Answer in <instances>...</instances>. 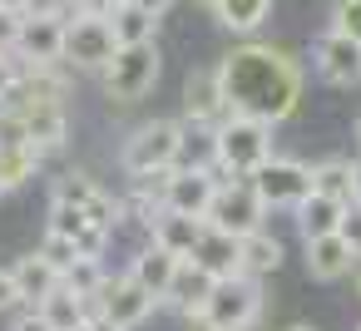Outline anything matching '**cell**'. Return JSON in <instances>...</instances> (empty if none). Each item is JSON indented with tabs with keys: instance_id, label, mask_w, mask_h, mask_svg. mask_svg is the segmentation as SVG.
Listing matches in <instances>:
<instances>
[{
	"instance_id": "6da1fadb",
	"label": "cell",
	"mask_w": 361,
	"mask_h": 331,
	"mask_svg": "<svg viewBox=\"0 0 361 331\" xmlns=\"http://www.w3.org/2000/svg\"><path fill=\"white\" fill-rule=\"evenodd\" d=\"M218 75H223V94H228L233 114H247V119H262V124H282L302 104V65L282 45L247 40L233 55H223Z\"/></svg>"
},
{
	"instance_id": "7a4b0ae2",
	"label": "cell",
	"mask_w": 361,
	"mask_h": 331,
	"mask_svg": "<svg viewBox=\"0 0 361 331\" xmlns=\"http://www.w3.org/2000/svg\"><path fill=\"white\" fill-rule=\"evenodd\" d=\"M213 134H218V173L223 178H252L272 158V124H262V119L233 114Z\"/></svg>"
},
{
	"instance_id": "3957f363",
	"label": "cell",
	"mask_w": 361,
	"mask_h": 331,
	"mask_svg": "<svg viewBox=\"0 0 361 331\" xmlns=\"http://www.w3.org/2000/svg\"><path fill=\"white\" fill-rule=\"evenodd\" d=\"M178 154H183V119L139 124V129L124 139V173H129V178L169 173V168H178Z\"/></svg>"
},
{
	"instance_id": "277c9868",
	"label": "cell",
	"mask_w": 361,
	"mask_h": 331,
	"mask_svg": "<svg viewBox=\"0 0 361 331\" xmlns=\"http://www.w3.org/2000/svg\"><path fill=\"white\" fill-rule=\"evenodd\" d=\"M134 183H149L159 193L164 213H183V218H203L208 223V208L218 198L223 173L218 168H169V173H149V178H134Z\"/></svg>"
},
{
	"instance_id": "5b68a950",
	"label": "cell",
	"mask_w": 361,
	"mask_h": 331,
	"mask_svg": "<svg viewBox=\"0 0 361 331\" xmlns=\"http://www.w3.org/2000/svg\"><path fill=\"white\" fill-rule=\"evenodd\" d=\"M262 316V292L252 277H228L218 282V292L208 296V306L198 316H183L188 331H247Z\"/></svg>"
},
{
	"instance_id": "8992f818",
	"label": "cell",
	"mask_w": 361,
	"mask_h": 331,
	"mask_svg": "<svg viewBox=\"0 0 361 331\" xmlns=\"http://www.w3.org/2000/svg\"><path fill=\"white\" fill-rule=\"evenodd\" d=\"M159 75H164L159 45H119L114 65H109L99 80H104V94H109L114 104H139L144 94H154Z\"/></svg>"
},
{
	"instance_id": "52a82bcc",
	"label": "cell",
	"mask_w": 361,
	"mask_h": 331,
	"mask_svg": "<svg viewBox=\"0 0 361 331\" xmlns=\"http://www.w3.org/2000/svg\"><path fill=\"white\" fill-rule=\"evenodd\" d=\"M114 55H119V40H114L109 15L80 11V15L65 25V65H70V70H94V75H104V70L114 65Z\"/></svg>"
},
{
	"instance_id": "ba28073f",
	"label": "cell",
	"mask_w": 361,
	"mask_h": 331,
	"mask_svg": "<svg viewBox=\"0 0 361 331\" xmlns=\"http://www.w3.org/2000/svg\"><path fill=\"white\" fill-rule=\"evenodd\" d=\"M247 183L257 188L262 208H287V213H297V208L312 198V168H307L302 158H277V154H272Z\"/></svg>"
},
{
	"instance_id": "9c48e42d",
	"label": "cell",
	"mask_w": 361,
	"mask_h": 331,
	"mask_svg": "<svg viewBox=\"0 0 361 331\" xmlns=\"http://www.w3.org/2000/svg\"><path fill=\"white\" fill-rule=\"evenodd\" d=\"M262 218H267V208H262V198H257V188L247 178H223L218 183V198L208 208V227L233 232V237H247V232L262 227Z\"/></svg>"
},
{
	"instance_id": "30bf717a",
	"label": "cell",
	"mask_w": 361,
	"mask_h": 331,
	"mask_svg": "<svg viewBox=\"0 0 361 331\" xmlns=\"http://www.w3.org/2000/svg\"><path fill=\"white\" fill-rule=\"evenodd\" d=\"M154 306H159V296H154L149 287H139L129 272H124V277H109L104 292H99V301H94V311H99L104 321H114L119 331L144 326V321L154 316Z\"/></svg>"
},
{
	"instance_id": "8fae6325",
	"label": "cell",
	"mask_w": 361,
	"mask_h": 331,
	"mask_svg": "<svg viewBox=\"0 0 361 331\" xmlns=\"http://www.w3.org/2000/svg\"><path fill=\"white\" fill-rule=\"evenodd\" d=\"M312 70H317V80H326L331 89H356V85H361V45L346 40V35H336V30H326V35H317V45H312Z\"/></svg>"
},
{
	"instance_id": "7c38bea8",
	"label": "cell",
	"mask_w": 361,
	"mask_h": 331,
	"mask_svg": "<svg viewBox=\"0 0 361 331\" xmlns=\"http://www.w3.org/2000/svg\"><path fill=\"white\" fill-rule=\"evenodd\" d=\"M183 119H188V124H208V129H218L223 119H233L218 65H208V70H193V75H188V85H183Z\"/></svg>"
},
{
	"instance_id": "4fadbf2b",
	"label": "cell",
	"mask_w": 361,
	"mask_h": 331,
	"mask_svg": "<svg viewBox=\"0 0 361 331\" xmlns=\"http://www.w3.org/2000/svg\"><path fill=\"white\" fill-rule=\"evenodd\" d=\"M50 203H70V208H80L94 227H109L114 232V223H119V203L90 178V173H65V178H55V198Z\"/></svg>"
},
{
	"instance_id": "5bb4252c",
	"label": "cell",
	"mask_w": 361,
	"mask_h": 331,
	"mask_svg": "<svg viewBox=\"0 0 361 331\" xmlns=\"http://www.w3.org/2000/svg\"><path fill=\"white\" fill-rule=\"evenodd\" d=\"M16 65H20V70L65 65V20L25 15V30H20V45H16Z\"/></svg>"
},
{
	"instance_id": "9a60e30c",
	"label": "cell",
	"mask_w": 361,
	"mask_h": 331,
	"mask_svg": "<svg viewBox=\"0 0 361 331\" xmlns=\"http://www.w3.org/2000/svg\"><path fill=\"white\" fill-rule=\"evenodd\" d=\"M0 109H16V114L25 119V134H30V144H35L40 154L65 149V134H70L65 104H40V99H30V104H0Z\"/></svg>"
},
{
	"instance_id": "2e32d148",
	"label": "cell",
	"mask_w": 361,
	"mask_h": 331,
	"mask_svg": "<svg viewBox=\"0 0 361 331\" xmlns=\"http://www.w3.org/2000/svg\"><path fill=\"white\" fill-rule=\"evenodd\" d=\"M178 267H183V257H173L169 247L149 242V247H139V252H134L129 277H134L139 287H149V292L164 301V296H169V287H173V277H178Z\"/></svg>"
},
{
	"instance_id": "e0dca14e",
	"label": "cell",
	"mask_w": 361,
	"mask_h": 331,
	"mask_svg": "<svg viewBox=\"0 0 361 331\" xmlns=\"http://www.w3.org/2000/svg\"><path fill=\"white\" fill-rule=\"evenodd\" d=\"M213 292H218V277L183 257V267H178V277H173V287H169V296H164V301H169L173 311H183V316H198V311L208 306V296H213Z\"/></svg>"
},
{
	"instance_id": "ac0fdd59",
	"label": "cell",
	"mask_w": 361,
	"mask_h": 331,
	"mask_svg": "<svg viewBox=\"0 0 361 331\" xmlns=\"http://www.w3.org/2000/svg\"><path fill=\"white\" fill-rule=\"evenodd\" d=\"M356 262H361V257L351 252V242H346L341 232L312 237V242H307V272H312L317 282H336V277H346Z\"/></svg>"
},
{
	"instance_id": "d6986e66",
	"label": "cell",
	"mask_w": 361,
	"mask_h": 331,
	"mask_svg": "<svg viewBox=\"0 0 361 331\" xmlns=\"http://www.w3.org/2000/svg\"><path fill=\"white\" fill-rule=\"evenodd\" d=\"M203 227H208L203 218H183V213H159V218L149 223V242L169 247L173 257H193V247H198Z\"/></svg>"
},
{
	"instance_id": "ffe728a7",
	"label": "cell",
	"mask_w": 361,
	"mask_h": 331,
	"mask_svg": "<svg viewBox=\"0 0 361 331\" xmlns=\"http://www.w3.org/2000/svg\"><path fill=\"white\" fill-rule=\"evenodd\" d=\"M188 262H198V267L213 272L218 282L243 277V272H238V237H233V232H218V227H203V237H198V247H193Z\"/></svg>"
},
{
	"instance_id": "44dd1931",
	"label": "cell",
	"mask_w": 361,
	"mask_h": 331,
	"mask_svg": "<svg viewBox=\"0 0 361 331\" xmlns=\"http://www.w3.org/2000/svg\"><path fill=\"white\" fill-rule=\"evenodd\" d=\"M282 237H272L267 227H257V232H247V237H238V272L243 277H267V272H277L282 267Z\"/></svg>"
},
{
	"instance_id": "7402d4cb",
	"label": "cell",
	"mask_w": 361,
	"mask_h": 331,
	"mask_svg": "<svg viewBox=\"0 0 361 331\" xmlns=\"http://www.w3.org/2000/svg\"><path fill=\"white\" fill-rule=\"evenodd\" d=\"M11 272H16V287H20V301H25V306H40V301H45L50 292H60V282H65V277H60V272H55L40 252L20 257Z\"/></svg>"
},
{
	"instance_id": "603a6c76",
	"label": "cell",
	"mask_w": 361,
	"mask_h": 331,
	"mask_svg": "<svg viewBox=\"0 0 361 331\" xmlns=\"http://www.w3.org/2000/svg\"><path fill=\"white\" fill-rule=\"evenodd\" d=\"M341 218H346V203L312 193V198L297 208V232H302V242H312V237H331V232H341Z\"/></svg>"
},
{
	"instance_id": "cb8c5ba5",
	"label": "cell",
	"mask_w": 361,
	"mask_h": 331,
	"mask_svg": "<svg viewBox=\"0 0 361 331\" xmlns=\"http://www.w3.org/2000/svg\"><path fill=\"white\" fill-rule=\"evenodd\" d=\"M159 20H164V15H154V11H144V6H129V0H119V6L109 11V25H114V40H119V45H154Z\"/></svg>"
},
{
	"instance_id": "d4e9b609",
	"label": "cell",
	"mask_w": 361,
	"mask_h": 331,
	"mask_svg": "<svg viewBox=\"0 0 361 331\" xmlns=\"http://www.w3.org/2000/svg\"><path fill=\"white\" fill-rule=\"evenodd\" d=\"M208 15H213L218 25H228L233 35H252V30H262V20L272 15V0H213Z\"/></svg>"
},
{
	"instance_id": "484cf974",
	"label": "cell",
	"mask_w": 361,
	"mask_h": 331,
	"mask_svg": "<svg viewBox=\"0 0 361 331\" xmlns=\"http://www.w3.org/2000/svg\"><path fill=\"white\" fill-rule=\"evenodd\" d=\"M35 311H40V316H45L55 331H80V326L90 321V311H94V306H90L85 296H75V292L60 282V292H50V296H45Z\"/></svg>"
},
{
	"instance_id": "4316f807",
	"label": "cell",
	"mask_w": 361,
	"mask_h": 331,
	"mask_svg": "<svg viewBox=\"0 0 361 331\" xmlns=\"http://www.w3.org/2000/svg\"><path fill=\"white\" fill-rule=\"evenodd\" d=\"M351 183H356V163H351V158H322V163L312 168V193L336 198V203H346V208H351Z\"/></svg>"
},
{
	"instance_id": "83f0119b",
	"label": "cell",
	"mask_w": 361,
	"mask_h": 331,
	"mask_svg": "<svg viewBox=\"0 0 361 331\" xmlns=\"http://www.w3.org/2000/svg\"><path fill=\"white\" fill-rule=\"evenodd\" d=\"M45 154L35 144H20V149H0V188H20L40 173Z\"/></svg>"
},
{
	"instance_id": "f1b7e54d",
	"label": "cell",
	"mask_w": 361,
	"mask_h": 331,
	"mask_svg": "<svg viewBox=\"0 0 361 331\" xmlns=\"http://www.w3.org/2000/svg\"><path fill=\"white\" fill-rule=\"evenodd\" d=\"M104 282H109V277H104V267H99V257H80V262H75V267L65 272V287H70L75 296H85L90 306L99 301V292H104Z\"/></svg>"
},
{
	"instance_id": "f546056e",
	"label": "cell",
	"mask_w": 361,
	"mask_h": 331,
	"mask_svg": "<svg viewBox=\"0 0 361 331\" xmlns=\"http://www.w3.org/2000/svg\"><path fill=\"white\" fill-rule=\"evenodd\" d=\"M35 252H40V257H45V262H50V267H55L60 277H65V272H70V267L80 262V247H75L70 237H60V232H45Z\"/></svg>"
},
{
	"instance_id": "4dcf8cb0",
	"label": "cell",
	"mask_w": 361,
	"mask_h": 331,
	"mask_svg": "<svg viewBox=\"0 0 361 331\" xmlns=\"http://www.w3.org/2000/svg\"><path fill=\"white\" fill-rule=\"evenodd\" d=\"M85 227H94L80 208H70V203H50V227L45 232H60V237H70V242H80V232Z\"/></svg>"
},
{
	"instance_id": "1f68e13d",
	"label": "cell",
	"mask_w": 361,
	"mask_h": 331,
	"mask_svg": "<svg viewBox=\"0 0 361 331\" xmlns=\"http://www.w3.org/2000/svg\"><path fill=\"white\" fill-rule=\"evenodd\" d=\"M331 30L361 45V0H336L331 6Z\"/></svg>"
},
{
	"instance_id": "d6a6232c",
	"label": "cell",
	"mask_w": 361,
	"mask_h": 331,
	"mask_svg": "<svg viewBox=\"0 0 361 331\" xmlns=\"http://www.w3.org/2000/svg\"><path fill=\"white\" fill-rule=\"evenodd\" d=\"M20 30H25V11H0V55H16Z\"/></svg>"
},
{
	"instance_id": "836d02e7",
	"label": "cell",
	"mask_w": 361,
	"mask_h": 331,
	"mask_svg": "<svg viewBox=\"0 0 361 331\" xmlns=\"http://www.w3.org/2000/svg\"><path fill=\"white\" fill-rule=\"evenodd\" d=\"M75 247H80V257H104V247H109V227H85Z\"/></svg>"
},
{
	"instance_id": "e575fe53",
	"label": "cell",
	"mask_w": 361,
	"mask_h": 331,
	"mask_svg": "<svg viewBox=\"0 0 361 331\" xmlns=\"http://www.w3.org/2000/svg\"><path fill=\"white\" fill-rule=\"evenodd\" d=\"M16 306H25V301H20V287H16V272L0 267V316L16 311Z\"/></svg>"
},
{
	"instance_id": "d590c367",
	"label": "cell",
	"mask_w": 361,
	"mask_h": 331,
	"mask_svg": "<svg viewBox=\"0 0 361 331\" xmlns=\"http://www.w3.org/2000/svg\"><path fill=\"white\" fill-rule=\"evenodd\" d=\"M16 85H20V65H16V55H0V104L16 94Z\"/></svg>"
},
{
	"instance_id": "8d00e7d4",
	"label": "cell",
	"mask_w": 361,
	"mask_h": 331,
	"mask_svg": "<svg viewBox=\"0 0 361 331\" xmlns=\"http://www.w3.org/2000/svg\"><path fill=\"white\" fill-rule=\"evenodd\" d=\"M341 237H346L351 252L361 257V208H346V218H341Z\"/></svg>"
},
{
	"instance_id": "74e56055",
	"label": "cell",
	"mask_w": 361,
	"mask_h": 331,
	"mask_svg": "<svg viewBox=\"0 0 361 331\" xmlns=\"http://www.w3.org/2000/svg\"><path fill=\"white\" fill-rule=\"evenodd\" d=\"M11 331H55V326H50V321L30 306V311H20V316H16V326H11Z\"/></svg>"
},
{
	"instance_id": "f35d334b",
	"label": "cell",
	"mask_w": 361,
	"mask_h": 331,
	"mask_svg": "<svg viewBox=\"0 0 361 331\" xmlns=\"http://www.w3.org/2000/svg\"><path fill=\"white\" fill-rule=\"evenodd\" d=\"M80 331H119V326H114V321H104V316H99V311H90V321H85V326H80Z\"/></svg>"
},
{
	"instance_id": "ab89813d",
	"label": "cell",
	"mask_w": 361,
	"mask_h": 331,
	"mask_svg": "<svg viewBox=\"0 0 361 331\" xmlns=\"http://www.w3.org/2000/svg\"><path fill=\"white\" fill-rule=\"evenodd\" d=\"M129 6H144V11H154V15H164V11L173 6V0H129Z\"/></svg>"
},
{
	"instance_id": "60d3db41",
	"label": "cell",
	"mask_w": 361,
	"mask_h": 331,
	"mask_svg": "<svg viewBox=\"0 0 361 331\" xmlns=\"http://www.w3.org/2000/svg\"><path fill=\"white\" fill-rule=\"evenodd\" d=\"M351 208H361V158H356V183H351Z\"/></svg>"
},
{
	"instance_id": "b9f144b4",
	"label": "cell",
	"mask_w": 361,
	"mask_h": 331,
	"mask_svg": "<svg viewBox=\"0 0 361 331\" xmlns=\"http://www.w3.org/2000/svg\"><path fill=\"white\" fill-rule=\"evenodd\" d=\"M0 11H25V0H0Z\"/></svg>"
},
{
	"instance_id": "7bdbcfd3",
	"label": "cell",
	"mask_w": 361,
	"mask_h": 331,
	"mask_svg": "<svg viewBox=\"0 0 361 331\" xmlns=\"http://www.w3.org/2000/svg\"><path fill=\"white\" fill-rule=\"evenodd\" d=\"M351 139H356V154H361V114H356V124H351Z\"/></svg>"
},
{
	"instance_id": "ee69618b",
	"label": "cell",
	"mask_w": 361,
	"mask_h": 331,
	"mask_svg": "<svg viewBox=\"0 0 361 331\" xmlns=\"http://www.w3.org/2000/svg\"><path fill=\"white\" fill-rule=\"evenodd\" d=\"M287 331H317V326H287Z\"/></svg>"
},
{
	"instance_id": "f6af8a7d",
	"label": "cell",
	"mask_w": 361,
	"mask_h": 331,
	"mask_svg": "<svg viewBox=\"0 0 361 331\" xmlns=\"http://www.w3.org/2000/svg\"><path fill=\"white\" fill-rule=\"evenodd\" d=\"M356 287H361V272H356Z\"/></svg>"
},
{
	"instance_id": "bcb514c9",
	"label": "cell",
	"mask_w": 361,
	"mask_h": 331,
	"mask_svg": "<svg viewBox=\"0 0 361 331\" xmlns=\"http://www.w3.org/2000/svg\"><path fill=\"white\" fill-rule=\"evenodd\" d=\"M0 193H6V188H0Z\"/></svg>"
},
{
	"instance_id": "7dc6e473",
	"label": "cell",
	"mask_w": 361,
	"mask_h": 331,
	"mask_svg": "<svg viewBox=\"0 0 361 331\" xmlns=\"http://www.w3.org/2000/svg\"><path fill=\"white\" fill-rule=\"evenodd\" d=\"M356 331H361V326H356Z\"/></svg>"
}]
</instances>
